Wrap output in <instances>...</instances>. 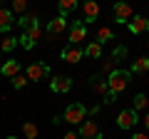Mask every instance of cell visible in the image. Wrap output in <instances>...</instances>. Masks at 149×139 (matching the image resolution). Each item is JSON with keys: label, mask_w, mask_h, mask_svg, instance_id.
<instances>
[{"label": "cell", "mask_w": 149, "mask_h": 139, "mask_svg": "<svg viewBox=\"0 0 149 139\" xmlns=\"http://www.w3.org/2000/svg\"><path fill=\"white\" fill-rule=\"evenodd\" d=\"M22 134H25L27 139H35L37 137V127L32 122H25V124H22Z\"/></svg>", "instance_id": "cell-22"}, {"label": "cell", "mask_w": 149, "mask_h": 139, "mask_svg": "<svg viewBox=\"0 0 149 139\" xmlns=\"http://www.w3.org/2000/svg\"><path fill=\"white\" fill-rule=\"evenodd\" d=\"M17 22H20V27H25V30H30V27H32V25H37L40 20H37V15H22V17H20Z\"/></svg>", "instance_id": "cell-21"}, {"label": "cell", "mask_w": 149, "mask_h": 139, "mask_svg": "<svg viewBox=\"0 0 149 139\" xmlns=\"http://www.w3.org/2000/svg\"><path fill=\"white\" fill-rule=\"evenodd\" d=\"M109 40H114V32L109 30V27H100V30H97V42H109Z\"/></svg>", "instance_id": "cell-19"}, {"label": "cell", "mask_w": 149, "mask_h": 139, "mask_svg": "<svg viewBox=\"0 0 149 139\" xmlns=\"http://www.w3.org/2000/svg\"><path fill=\"white\" fill-rule=\"evenodd\" d=\"M62 139H80V134H74V132H67Z\"/></svg>", "instance_id": "cell-29"}, {"label": "cell", "mask_w": 149, "mask_h": 139, "mask_svg": "<svg viewBox=\"0 0 149 139\" xmlns=\"http://www.w3.org/2000/svg\"><path fill=\"white\" fill-rule=\"evenodd\" d=\"M37 40H40V22H37V25H32L30 30H25V32H22V38H20V45H22L25 50H30L32 45L37 42Z\"/></svg>", "instance_id": "cell-6"}, {"label": "cell", "mask_w": 149, "mask_h": 139, "mask_svg": "<svg viewBox=\"0 0 149 139\" xmlns=\"http://www.w3.org/2000/svg\"><path fill=\"white\" fill-rule=\"evenodd\" d=\"M13 85H15V90H22V87L27 85V75H25V77H22V75H17L15 80H13Z\"/></svg>", "instance_id": "cell-26"}, {"label": "cell", "mask_w": 149, "mask_h": 139, "mask_svg": "<svg viewBox=\"0 0 149 139\" xmlns=\"http://www.w3.org/2000/svg\"><path fill=\"white\" fill-rule=\"evenodd\" d=\"M82 8H85V20L82 22H95L97 17H100V5H97L95 0H87Z\"/></svg>", "instance_id": "cell-12"}, {"label": "cell", "mask_w": 149, "mask_h": 139, "mask_svg": "<svg viewBox=\"0 0 149 139\" xmlns=\"http://www.w3.org/2000/svg\"><path fill=\"white\" fill-rule=\"evenodd\" d=\"M0 72H3L5 77H10V80H15V77L20 75V62H17V60H8V62H3Z\"/></svg>", "instance_id": "cell-13"}, {"label": "cell", "mask_w": 149, "mask_h": 139, "mask_svg": "<svg viewBox=\"0 0 149 139\" xmlns=\"http://www.w3.org/2000/svg\"><path fill=\"white\" fill-rule=\"evenodd\" d=\"M144 127L149 129V114H147V117H144Z\"/></svg>", "instance_id": "cell-31"}, {"label": "cell", "mask_w": 149, "mask_h": 139, "mask_svg": "<svg viewBox=\"0 0 149 139\" xmlns=\"http://www.w3.org/2000/svg\"><path fill=\"white\" fill-rule=\"evenodd\" d=\"M129 77H132L129 70H114V72H109V77H107V87H109V92H112V95H119L122 90H127Z\"/></svg>", "instance_id": "cell-1"}, {"label": "cell", "mask_w": 149, "mask_h": 139, "mask_svg": "<svg viewBox=\"0 0 149 139\" xmlns=\"http://www.w3.org/2000/svg\"><path fill=\"white\" fill-rule=\"evenodd\" d=\"M132 17H134V13H132V8L127 3H117L114 5V20L117 22H129Z\"/></svg>", "instance_id": "cell-11"}, {"label": "cell", "mask_w": 149, "mask_h": 139, "mask_svg": "<svg viewBox=\"0 0 149 139\" xmlns=\"http://www.w3.org/2000/svg\"><path fill=\"white\" fill-rule=\"evenodd\" d=\"M15 45H17L15 38H5V40H3V45H0V52H10V50H15Z\"/></svg>", "instance_id": "cell-23"}, {"label": "cell", "mask_w": 149, "mask_h": 139, "mask_svg": "<svg viewBox=\"0 0 149 139\" xmlns=\"http://www.w3.org/2000/svg\"><path fill=\"white\" fill-rule=\"evenodd\" d=\"M85 38H87V25L82 20H74L72 30H70V45H80Z\"/></svg>", "instance_id": "cell-5"}, {"label": "cell", "mask_w": 149, "mask_h": 139, "mask_svg": "<svg viewBox=\"0 0 149 139\" xmlns=\"http://www.w3.org/2000/svg\"><path fill=\"white\" fill-rule=\"evenodd\" d=\"M25 8H27L25 0H15V3H13V13H25Z\"/></svg>", "instance_id": "cell-27"}, {"label": "cell", "mask_w": 149, "mask_h": 139, "mask_svg": "<svg viewBox=\"0 0 149 139\" xmlns=\"http://www.w3.org/2000/svg\"><path fill=\"white\" fill-rule=\"evenodd\" d=\"M129 32L132 35H142V32H149V20L144 15H134L132 20H129Z\"/></svg>", "instance_id": "cell-8"}, {"label": "cell", "mask_w": 149, "mask_h": 139, "mask_svg": "<svg viewBox=\"0 0 149 139\" xmlns=\"http://www.w3.org/2000/svg\"><path fill=\"white\" fill-rule=\"evenodd\" d=\"M147 104H149V99H147V95H137V97H134V112H137V109H144V107H147Z\"/></svg>", "instance_id": "cell-24"}, {"label": "cell", "mask_w": 149, "mask_h": 139, "mask_svg": "<svg viewBox=\"0 0 149 139\" xmlns=\"http://www.w3.org/2000/svg\"><path fill=\"white\" fill-rule=\"evenodd\" d=\"M137 122H139V114L134 112V109H122V112H119V117H117L119 129H132Z\"/></svg>", "instance_id": "cell-4"}, {"label": "cell", "mask_w": 149, "mask_h": 139, "mask_svg": "<svg viewBox=\"0 0 149 139\" xmlns=\"http://www.w3.org/2000/svg\"><path fill=\"white\" fill-rule=\"evenodd\" d=\"M50 75V67L45 62H32L30 67H27V80H42V77H47Z\"/></svg>", "instance_id": "cell-7"}, {"label": "cell", "mask_w": 149, "mask_h": 139, "mask_svg": "<svg viewBox=\"0 0 149 139\" xmlns=\"http://www.w3.org/2000/svg\"><path fill=\"white\" fill-rule=\"evenodd\" d=\"M57 10H60V17H67L70 13L77 10V0H60V3H57Z\"/></svg>", "instance_id": "cell-16"}, {"label": "cell", "mask_w": 149, "mask_h": 139, "mask_svg": "<svg viewBox=\"0 0 149 139\" xmlns=\"http://www.w3.org/2000/svg\"><path fill=\"white\" fill-rule=\"evenodd\" d=\"M129 72H134V75H144V72H149V57H139V60H134Z\"/></svg>", "instance_id": "cell-18"}, {"label": "cell", "mask_w": 149, "mask_h": 139, "mask_svg": "<svg viewBox=\"0 0 149 139\" xmlns=\"http://www.w3.org/2000/svg\"><path fill=\"white\" fill-rule=\"evenodd\" d=\"M65 25H67V17H60V15H57V17L47 25V35H50V38H57L60 32L65 30Z\"/></svg>", "instance_id": "cell-14"}, {"label": "cell", "mask_w": 149, "mask_h": 139, "mask_svg": "<svg viewBox=\"0 0 149 139\" xmlns=\"http://www.w3.org/2000/svg\"><path fill=\"white\" fill-rule=\"evenodd\" d=\"M80 139H102V132H100V127H97L92 119H85V122L80 124Z\"/></svg>", "instance_id": "cell-3"}, {"label": "cell", "mask_w": 149, "mask_h": 139, "mask_svg": "<svg viewBox=\"0 0 149 139\" xmlns=\"http://www.w3.org/2000/svg\"><path fill=\"white\" fill-rule=\"evenodd\" d=\"M90 85H92V90H95L97 95H102V97H107V95H109V87H107V80H104V77L95 75V77L90 80Z\"/></svg>", "instance_id": "cell-15"}, {"label": "cell", "mask_w": 149, "mask_h": 139, "mask_svg": "<svg viewBox=\"0 0 149 139\" xmlns=\"http://www.w3.org/2000/svg\"><path fill=\"white\" fill-rule=\"evenodd\" d=\"M132 139H149V137H147V134H134Z\"/></svg>", "instance_id": "cell-30"}, {"label": "cell", "mask_w": 149, "mask_h": 139, "mask_svg": "<svg viewBox=\"0 0 149 139\" xmlns=\"http://www.w3.org/2000/svg\"><path fill=\"white\" fill-rule=\"evenodd\" d=\"M124 57H127V47H122V45H119V47L112 52V60H114V62H119V60H124Z\"/></svg>", "instance_id": "cell-25"}, {"label": "cell", "mask_w": 149, "mask_h": 139, "mask_svg": "<svg viewBox=\"0 0 149 139\" xmlns=\"http://www.w3.org/2000/svg\"><path fill=\"white\" fill-rule=\"evenodd\" d=\"M70 87H72V80L65 75H57L52 82H50V90L57 92V95H65V92H70Z\"/></svg>", "instance_id": "cell-9"}, {"label": "cell", "mask_w": 149, "mask_h": 139, "mask_svg": "<svg viewBox=\"0 0 149 139\" xmlns=\"http://www.w3.org/2000/svg\"><path fill=\"white\" fill-rule=\"evenodd\" d=\"M85 55H87V57H100V55H102V45L100 42H90V45H87V47H85Z\"/></svg>", "instance_id": "cell-20"}, {"label": "cell", "mask_w": 149, "mask_h": 139, "mask_svg": "<svg viewBox=\"0 0 149 139\" xmlns=\"http://www.w3.org/2000/svg\"><path fill=\"white\" fill-rule=\"evenodd\" d=\"M85 117H87V107H85V104H80V102L67 104V109H65V114H62V119H65V122H70V124H82V122H85Z\"/></svg>", "instance_id": "cell-2"}, {"label": "cell", "mask_w": 149, "mask_h": 139, "mask_svg": "<svg viewBox=\"0 0 149 139\" xmlns=\"http://www.w3.org/2000/svg\"><path fill=\"white\" fill-rule=\"evenodd\" d=\"M5 139H15V137H5Z\"/></svg>", "instance_id": "cell-32"}, {"label": "cell", "mask_w": 149, "mask_h": 139, "mask_svg": "<svg viewBox=\"0 0 149 139\" xmlns=\"http://www.w3.org/2000/svg\"><path fill=\"white\" fill-rule=\"evenodd\" d=\"M82 57H85V50H80V47H77V45H67V47H65L62 50V60H65V62H80V60Z\"/></svg>", "instance_id": "cell-10"}, {"label": "cell", "mask_w": 149, "mask_h": 139, "mask_svg": "<svg viewBox=\"0 0 149 139\" xmlns=\"http://www.w3.org/2000/svg\"><path fill=\"white\" fill-rule=\"evenodd\" d=\"M114 65H117L114 60H107V62H104V70H107V72H114Z\"/></svg>", "instance_id": "cell-28"}, {"label": "cell", "mask_w": 149, "mask_h": 139, "mask_svg": "<svg viewBox=\"0 0 149 139\" xmlns=\"http://www.w3.org/2000/svg\"><path fill=\"white\" fill-rule=\"evenodd\" d=\"M13 27V10L0 8V32H8Z\"/></svg>", "instance_id": "cell-17"}]
</instances>
